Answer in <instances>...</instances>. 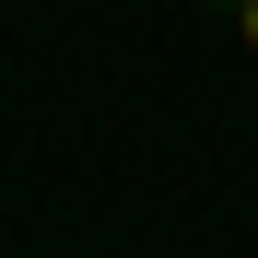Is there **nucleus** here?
Segmentation results:
<instances>
[{"instance_id":"obj_2","label":"nucleus","mask_w":258,"mask_h":258,"mask_svg":"<svg viewBox=\"0 0 258 258\" xmlns=\"http://www.w3.org/2000/svg\"><path fill=\"white\" fill-rule=\"evenodd\" d=\"M223 12H246V0H223Z\"/></svg>"},{"instance_id":"obj_1","label":"nucleus","mask_w":258,"mask_h":258,"mask_svg":"<svg viewBox=\"0 0 258 258\" xmlns=\"http://www.w3.org/2000/svg\"><path fill=\"white\" fill-rule=\"evenodd\" d=\"M235 24H246V47H258V0H246V12H235Z\"/></svg>"}]
</instances>
